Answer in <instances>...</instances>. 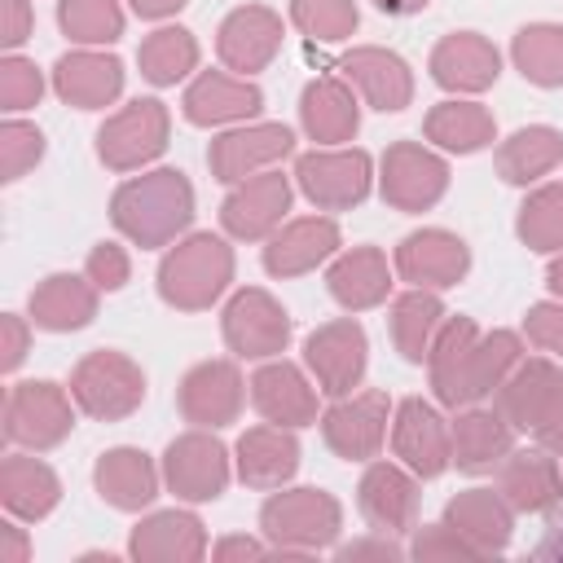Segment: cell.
<instances>
[{"mask_svg": "<svg viewBox=\"0 0 563 563\" xmlns=\"http://www.w3.org/2000/svg\"><path fill=\"white\" fill-rule=\"evenodd\" d=\"M475 330L466 321H453L440 339V356H435V387L449 405L457 400H471V396H484L501 369L515 361V339L510 334H493L488 343H471Z\"/></svg>", "mask_w": 563, "mask_h": 563, "instance_id": "1", "label": "cell"}, {"mask_svg": "<svg viewBox=\"0 0 563 563\" xmlns=\"http://www.w3.org/2000/svg\"><path fill=\"white\" fill-rule=\"evenodd\" d=\"M189 185L180 172H154V176H141L132 185L119 189L114 198V220L119 229H128L136 242L154 246L163 238H172L185 220H189Z\"/></svg>", "mask_w": 563, "mask_h": 563, "instance_id": "2", "label": "cell"}, {"mask_svg": "<svg viewBox=\"0 0 563 563\" xmlns=\"http://www.w3.org/2000/svg\"><path fill=\"white\" fill-rule=\"evenodd\" d=\"M224 282H229V251L216 238H194L163 264V295L185 308L216 299Z\"/></svg>", "mask_w": 563, "mask_h": 563, "instance_id": "3", "label": "cell"}, {"mask_svg": "<svg viewBox=\"0 0 563 563\" xmlns=\"http://www.w3.org/2000/svg\"><path fill=\"white\" fill-rule=\"evenodd\" d=\"M75 396L88 413L97 418H114V413H128L136 400H141V374L114 356V352H97L79 365L75 374Z\"/></svg>", "mask_w": 563, "mask_h": 563, "instance_id": "4", "label": "cell"}, {"mask_svg": "<svg viewBox=\"0 0 563 563\" xmlns=\"http://www.w3.org/2000/svg\"><path fill=\"white\" fill-rule=\"evenodd\" d=\"M70 427V409L53 383H22L9 396V440L22 444H53Z\"/></svg>", "mask_w": 563, "mask_h": 563, "instance_id": "5", "label": "cell"}, {"mask_svg": "<svg viewBox=\"0 0 563 563\" xmlns=\"http://www.w3.org/2000/svg\"><path fill=\"white\" fill-rule=\"evenodd\" d=\"M163 132H167V119L158 101H132L119 119L101 128V158L114 167H132L163 150Z\"/></svg>", "mask_w": 563, "mask_h": 563, "instance_id": "6", "label": "cell"}, {"mask_svg": "<svg viewBox=\"0 0 563 563\" xmlns=\"http://www.w3.org/2000/svg\"><path fill=\"white\" fill-rule=\"evenodd\" d=\"M299 180L317 202L347 207L365 194L369 163H365V154H308V158H299Z\"/></svg>", "mask_w": 563, "mask_h": 563, "instance_id": "7", "label": "cell"}, {"mask_svg": "<svg viewBox=\"0 0 563 563\" xmlns=\"http://www.w3.org/2000/svg\"><path fill=\"white\" fill-rule=\"evenodd\" d=\"M308 361L317 369V378L325 383V391H347L356 378H361V365H365V339L352 321H339V325H325L321 334L308 339Z\"/></svg>", "mask_w": 563, "mask_h": 563, "instance_id": "8", "label": "cell"}, {"mask_svg": "<svg viewBox=\"0 0 563 563\" xmlns=\"http://www.w3.org/2000/svg\"><path fill=\"white\" fill-rule=\"evenodd\" d=\"M224 330H229V343H233L238 352H246V356H268V352H277V347L286 343V330H290V325H286V317L273 308L268 295L246 290V295L233 299Z\"/></svg>", "mask_w": 563, "mask_h": 563, "instance_id": "9", "label": "cell"}, {"mask_svg": "<svg viewBox=\"0 0 563 563\" xmlns=\"http://www.w3.org/2000/svg\"><path fill=\"white\" fill-rule=\"evenodd\" d=\"M167 475H172V488H180L185 497H216L224 488V449L216 440L189 435L172 444Z\"/></svg>", "mask_w": 563, "mask_h": 563, "instance_id": "10", "label": "cell"}, {"mask_svg": "<svg viewBox=\"0 0 563 563\" xmlns=\"http://www.w3.org/2000/svg\"><path fill=\"white\" fill-rule=\"evenodd\" d=\"M339 523V510L330 497L303 488V493H290V497H277L264 506V528L273 537H308V541H325Z\"/></svg>", "mask_w": 563, "mask_h": 563, "instance_id": "11", "label": "cell"}, {"mask_svg": "<svg viewBox=\"0 0 563 563\" xmlns=\"http://www.w3.org/2000/svg\"><path fill=\"white\" fill-rule=\"evenodd\" d=\"M383 189L400 207H427L444 189V167L431 154H422L418 145H396L387 154V180H383Z\"/></svg>", "mask_w": 563, "mask_h": 563, "instance_id": "12", "label": "cell"}, {"mask_svg": "<svg viewBox=\"0 0 563 563\" xmlns=\"http://www.w3.org/2000/svg\"><path fill=\"white\" fill-rule=\"evenodd\" d=\"M400 268L409 282H431V286H449L462 277L466 268V251L457 238L449 233H413L400 246Z\"/></svg>", "mask_w": 563, "mask_h": 563, "instance_id": "13", "label": "cell"}, {"mask_svg": "<svg viewBox=\"0 0 563 563\" xmlns=\"http://www.w3.org/2000/svg\"><path fill=\"white\" fill-rule=\"evenodd\" d=\"M57 92L84 110L106 106L119 92V62L114 57H92V53H75L57 62Z\"/></svg>", "mask_w": 563, "mask_h": 563, "instance_id": "14", "label": "cell"}, {"mask_svg": "<svg viewBox=\"0 0 563 563\" xmlns=\"http://www.w3.org/2000/svg\"><path fill=\"white\" fill-rule=\"evenodd\" d=\"M325 440L343 453V457H365L378 449L383 440V396H361L352 405L330 409L325 418Z\"/></svg>", "mask_w": 563, "mask_h": 563, "instance_id": "15", "label": "cell"}, {"mask_svg": "<svg viewBox=\"0 0 563 563\" xmlns=\"http://www.w3.org/2000/svg\"><path fill=\"white\" fill-rule=\"evenodd\" d=\"M282 211H286V180L268 172V176L251 180L246 189H238V194L224 202V224H229L238 238H255V233H264Z\"/></svg>", "mask_w": 563, "mask_h": 563, "instance_id": "16", "label": "cell"}, {"mask_svg": "<svg viewBox=\"0 0 563 563\" xmlns=\"http://www.w3.org/2000/svg\"><path fill=\"white\" fill-rule=\"evenodd\" d=\"M559 400H563V378H559L550 365H541V361H532V365L506 387V396H501L506 413L519 418V427H541V422L559 409Z\"/></svg>", "mask_w": 563, "mask_h": 563, "instance_id": "17", "label": "cell"}, {"mask_svg": "<svg viewBox=\"0 0 563 563\" xmlns=\"http://www.w3.org/2000/svg\"><path fill=\"white\" fill-rule=\"evenodd\" d=\"M396 449L422 471V475H435L449 457V444H444V427L440 418L422 405V400H409L400 409V427H396Z\"/></svg>", "mask_w": 563, "mask_h": 563, "instance_id": "18", "label": "cell"}, {"mask_svg": "<svg viewBox=\"0 0 563 563\" xmlns=\"http://www.w3.org/2000/svg\"><path fill=\"white\" fill-rule=\"evenodd\" d=\"M497 75V53L475 35H453L435 48V79L449 88H484Z\"/></svg>", "mask_w": 563, "mask_h": 563, "instance_id": "19", "label": "cell"}, {"mask_svg": "<svg viewBox=\"0 0 563 563\" xmlns=\"http://www.w3.org/2000/svg\"><path fill=\"white\" fill-rule=\"evenodd\" d=\"M286 150H290V132H286V128H251V132H233V136L216 141L211 167L220 172V180H233V176H242L246 167L268 163V158L286 154Z\"/></svg>", "mask_w": 563, "mask_h": 563, "instance_id": "20", "label": "cell"}, {"mask_svg": "<svg viewBox=\"0 0 563 563\" xmlns=\"http://www.w3.org/2000/svg\"><path fill=\"white\" fill-rule=\"evenodd\" d=\"M277 44V22L264 9H242L224 22L220 31V53L238 66V70H255Z\"/></svg>", "mask_w": 563, "mask_h": 563, "instance_id": "21", "label": "cell"}, {"mask_svg": "<svg viewBox=\"0 0 563 563\" xmlns=\"http://www.w3.org/2000/svg\"><path fill=\"white\" fill-rule=\"evenodd\" d=\"M255 405L277 422H308L312 418V391L303 387L299 369L268 365L255 374Z\"/></svg>", "mask_w": 563, "mask_h": 563, "instance_id": "22", "label": "cell"}, {"mask_svg": "<svg viewBox=\"0 0 563 563\" xmlns=\"http://www.w3.org/2000/svg\"><path fill=\"white\" fill-rule=\"evenodd\" d=\"M260 106V92L251 84H233L224 75H202L194 84V92L185 97V110L194 123H220L233 114H251Z\"/></svg>", "mask_w": 563, "mask_h": 563, "instance_id": "23", "label": "cell"}, {"mask_svg": "<svg viewBox=\"0 0 563 563\" xmlns=\"http://www.w3.org/2000/svg\"><path fill=\"white\" fill-rule=\"evenodd\" d=\"M334 242H339V233H334L330 220H299V224H290V229L268 246L264 260H268L273 273H299V268L317 264L321 255H330Z\"/></svg>", "mask_w": 563, "mask_h": 563, "instance_id": "24", "label": "cell"}, {"mask_svg": "<svg viewBox=\"0 0 563 563\" xmlns=\"http://www.w3.org/2000/svg\"><path fill=\"white\" fill-rule=\"evenodd\" d=\"M31 312L40 325L48 330H70L84 325L92 317V290L79 277H48L35 295H31Z\"/></svg>", "mask_w": 563, "mask_h": 563, "instance_id": "25", "label": "cell"}, {"mask_svg": "<svg viewBox=\"0 0 563 563\" xmlns=\"http://www.w3.org/2000/svg\"><path fill=\"white\" fill-rule=\"evenodd\" d=\"M238 409V374L229 365H202L185 383V413L194 422H224Z\"/></svg>", "mask_w": 563, "mask_h": 563, "instance_id": "26", "label": "cell"}, {"mask_svg": "<svg viewBox=\"0 0 563 563\" xmlns=\"http://www.w3.org/2000/svg\"><path fill=\"white\" fill-rule=\"evenodd\" d=\"M97 484L114 506H141L154 497V471L141 453L132 449H114L106 453V462L97 466Z\"/></svg>", "mask_w": 563, "mask_h": 563, "instance_id": "27", "label": "cell"}, {"mask_svg": "<svg viewBox=\"0 0 563 563\" xmlns=\"http://www.w3.org/2000/svg\"><path fill=\"white\" fill-rule=\"evenodd\" d=\"M4 501L9 510L35 519L57 501V479L48 466H40L35 457H9L4 462Z\"/></svg>", "mask_w": 563, "mask_h": 563, "instance_id": "28", "label": "cell"}, {"mask_svg": "<svg viewBox=\"0 0 563 563\" xmlns=\"http://www.w3.org/2000/svg\"><path fill=\"white\" fill-rule=\"evenodd\" d=\"M361 506L378 528H400L413 515V488L400 471L391 466H374L361 484Z\"/></svg>", "mask_w": 563, "mask_h": 563, "instance_id": "29", "label": "cell"}, {"mask_svg": "<svg viewBox=\"0 0 563 563\" xmlns=\"http://www.w3.org/2000/svg\"><path fill=\"white\" fill-rule=\"evenodd\" d=\"M303 123L317 141H343L347 132H356V106L339 84H312L303 92Z\"/></svg>", "mask_w": 563, "mask_h": 563, "instance_id": "30", "label": "cell"}, {"mask_svg": "<svg viewBox=\"0 0 563 563\" xmlns=\"http://www.w3.org/2000/svg\"><path fill=\"white\" fill-rule=\"evenodd\" d=\"M295 471V440L282 431H246L242 435V475L251 484H277Z\"/></svg>", "mask_w": 563, "mask_h": 563, "instance_id": "31", "label": "cell"}, {"mask_svg": "<svg viewBox=\"0 0 563 563\" xmlns=\"http://www.w3.org/2000/svg\"><path fill=\"white\" fill-rule=\"evenodd\" d=\"M347 75L369 92V101L378 110H400L405 97H409V79H405V66L387 53H356L347 57Z\"/></svg>", "mask_w": 563, "mask_h": 563, "instance_id": "32", "label": "cell"}, {"mask_svg": "<svg viewBox=\"0 0 563 563\" xmlns=\"http://www.w3.org/2000/svg\"><path fill=\"white\" fill-rule=\"evenodd\" d=\"M330 290H334L343 303H352V308H365V303L383 299V290H387V268H383L378 251H356V255L339 260L334 273H330Z\"/></svg>", "mask_w": 563, "mask_h": 563, "instance_id": "33", "label": "cell"}, {"mask_svg": "<svg viewBox=\"0 0 563 563\" xmlns=\"http://www.w3.org/2000/svg\"><path fill=\"white\" fill-rule=\"evenodd\" d=\"M515 57L528 79L537 84H563V31L554 26H532L515 40Z\"/></svg>", "mask_w": 563, "mask_h": 563, "instance_id": "34", "label": "cell"}, {"mask_svg": "<svg viewBox=\"0 0 563 563\" xmlns=\"http://www.w3.org/2000/svg\"><path fill=\"white\" fill-rule=\"evenodd\" d=\"M559 150H563V141H559L550 128L519 132V136L506 145V154H501V172H506V180H528V176L545 172V167L559 158Z\"/></svg>", "mask_w": 563, "mask_h": 563, "instance_id": "35", "label": "cell"}, {"mask_svg": "<svg viewBox=\"0 0 563 563\" xmlns=\"http://www.w3.org/2000/svg\"><path fill=\"white\" fill-rule=\"evenodd\" d=\"M189 66H194V40L185 31H158V35H150L141 44V70L154 84H172Z\"/></svg>", "mask_w": 563, "mask_h": 563, "instance_id": "36", "label": "cell"}, {"mask_svg": "<svg viewBox=\"0 0 563 563\" xmlns=\"http://www.w3.org/2000/svg\"><path fill=\"white\" fill-rule=\"evenodd\" d=\"M501 449H506V431L497 427L493 413H471V418L457 422V462L466 471H479V466L497 462L493 453H501Z\"/></svg>", "mask_w": 563, "mask_h": 563, "instance_id": "37", "label": "cell"}, {"mask_svg": "<svg viewBox=\"0 0 563 563\" xmlns=\"http://www.w3.org/2000/svg\"><path fill=\"white\" fill-rule=\"evenodd\" d=\"M431 136L453 150H475L488 141V114L479 106H440L431 114Z\"/></svg>", "mask_w": 563, "mask_h": 563, "instance_id": "38", "label": "cell"}, {"mask_svg": "<svg viewBox=\"0 0 563 563\" xmlns=\"http://www.w3.org/2000/svg\"><path fill=\"white\" fill-rule=\"evenodd\" d=\"M554 488H559L554 466H550L541 453H523V457L510 466V475H506V493L515 497V506H528V510L545 506V501L554 497Z\"/></svg>", "mask_w": 563, "mask_h": 563, "instance_id": "39", "label": "cell"}, {"mask_svg": "<svg viewBox=\"0 0 563 563\" xmlns=\"http://www.w3.org/2000/svg\"><path fill=\"white\" fill-rule=\"evenodd\" d=\"M62 26L75 40L97 44V40H114L119 26H123V18H119V9L110 0H66L62 4Z\"/></svg>", "mask_w": 563, "mask_h": 563, "instance_id": "40", "label": "cell"}, {"mask_svg": "<svg viewBox=\"0 0 563 563\" xmlns=\"http://www.w3.org/2000/svg\"><path fill=\"white\" fill-rule=\"evenodd\" d=\"M519 229H523V238H528L537 251L563 246V189H541V194L523 207Z\"/></svg>", "mask_w": 563, "mask_h": 563, "instance_id": "41", "label": "cell"}, {"mask_svg": "<svg viewBox=\"0 0 563 563\" xmlns=\"http://www.w3.org/2000/svg\"><path fill=\"white\" fill-rule=\"evenodd\" d=\"M435 321H440V303L431 295H409V299L396 303V339H400V347H405L409 361L422 356L427 334H431Z\"/></svg>", "mask_w": 563, "mask_h": 563, "instance_id": "42", "label": "cell"}, {"mask_svg": "<svg viewBox=\"0 0 563 563\" xmlns=\"http://www.w3.org/2000/svg\"><path fill=\"white\" fill-rule=\"evenodd\" d=\"M449 519L466 532H479L488 537V545H501L506 541V510L488 497V493H466L462 501L449 506Z\"/></svg>", "mask_w": 563, "mask_h": 563, "instance_id": "43", "label": "cell"}, {"mask_svg": "<svg viewBox=\"0 0 563 563\" xmlns=\"http://www.w3.org/2000/svg\"><path fill=\"white\" fill-rule=\"evenodd\" d=\"M295 18L321 40H343L356 26V9L347 0H295Z\"/></svg>", "mask_w": 563, "mask_h": 563, "instance_id": "44", "label": "cell"}, {"mask_svg": "<svg viewBox=\"0 0 563 563\" xmlns=\"http://www.w3.org/2000/svg\"><path fill=\"white\" fill-rule=\"evenodd\" d=\"M44 154V136L26 123H4V180H18Z\"/></svg>", "mask_w": 563, "mask_h": 563, "instance_id": "45", "label": "cell"}, {"mask_svg": "<svg viewBox=\"0 0 563 563\" xmlns=\"http://www.w3.org/2000/svg\"><path fill=\"white\" fill-rule=\"evenodd\" d=\"M0 97H4L9 110H26V106H35V97H40V75H35V66L9 57V62L0 66Z\"/></svg>", "mask_w": 563, "mask_h": 563, "instance_id": "46", "label": "cell"}, {"mask_svg": "<svg viewBox=\"0 0 563 563\" xmlns=\"http://www.w3.org/2000/svg\"><path fill=\"white\" fill-rule=\"evenodd\" d=\"M88 273H92L97 286L114 290V286H123V277H128V264H123V255H119L114 246H97L92 260H88Z\"/></svg>", "mask_w": 563, "mask_h": 563, "instance_id": "47", "label": "cell"}, {"mask_svg": "<svg viewBox=\"0 0 563 563\" xmlns=\"http://www.w3.org/2000/svg\"><path fill=\"white\" fill-rule=\"evenodd\" d=\"M532 334L545 347H563V312L559 308H537L532 312Z\"/></svg>", "mask_w": 563, "mask_h": 563, "instance_id": "48", "label": "cell"}, {"mask_svg": "<svg viewBox=\"0 0 563 563\" xmlns=\"http://www.w3.org/2000/svg\"><path fill=\"white\" fill-rule=\"evenodd\" d=\"M22 40H26V4L4 0V44H22Z\"/></svg>", "mask_w": 563, "mask_h": 563, "instance_id": "49", "label": "cell"}, {"mask_svg": "<svg viewBox=\"0 0 563 563\" xmlns=\"http://www.w3.org/2000/svg\"><path fill=\"white\" fill-rule=\"evenodd\" d=\"M4 330H9V352H4V365H18V361H22V330H18V321H4Z\"/></svg>", "mask_w": 563, "mask_h": 563, "instance_id": "50", "label": "cell"}, {"mask_svg": "<svg viewBox=\"0 0 563 563\" xmlns=\"http://www.w3.org/2000/svg\"><path fill=\"white\" fill-rule=\"evenodd\" d=\"M132 4H136V9L145 13V18H158V13H167V9H176L180 0H132Z\"/></svg>", "mask_w": 563, "mask_h": 563, "instance_id": "51", "label": "cell"}, {"mask_svg": "<svg viewBox=\"0 0 563 563\" xmlns=\"http://www.w3.org/2000/svg\"><path fill=\"white\" fill-rule=\"evenodd\" d=\"M387 13H409V9H422L427 0H378Z\"/></svg>", "mask_w": 563, "mask_h": 563, "instance_id": "52", "label": "cell"}, {"mask_svg": "<svg viewBox=\"0 0 563 563\" xmlns=\"http://www.w3.org/2000/svg\"><path fill=\"white\" fill-rule=\"evenodd\" d=\"M550 282H554V290H563V264H554V273H550Z\"/></svg>", "mask_w": 563, "mask_h": 563, "instance_id": "53", "label": "cell"}]
</instances>
